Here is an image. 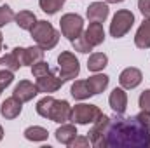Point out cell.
<instances>
[{
    "label": "cell",
    "instance_id": "6da1fadb",
    "mask_svg": "<svg viewBox=\"0 0 150 148\" xmlns=\"http://www.w3.org/2000/svg\"><path fill=\"white\" fill-rule=\"evenodd\" d=\"M87 134L94 148H147L150 143V129L138 115L107 117L101 113Z\"/></svg>",
    "mask_w": 150,
    "mask_h": 148
},
{
    "label": "cell",
    "instance_id": "7a4b0ae2",
    "mask_svg": "<svg viewBox=\"0 0 150 148\" xmlns=\"http://www.w3.org/2000/svg\"><path fill=\"white\" fill-rule=\"evenodd\" d=\"M30 35H32V38L35 40V44L42 51H51L59 42V32H56L54 26L49 21H44V19L42 21L37 19V23L30 30Z\"/></svg>",
    "mask_w": 150,
    "mask_h": 148
},
{
    "label": "cell",
    "instance_id": "3957f363",
    "mask_svg": "<svg viewBox=\"0 0 150 148\" xmlns=\"http://www.w3.org/2000/svg\"><path fill=\"white\" fill-rule=\"evenodd\" d=\"M58 72H59V77L68 82V80H74L79 77L80 73V63L79 59L75 58L74 52L70 51H63L59 56H58Z\"/></svg>",
    "mask_w": 150,
    "mask_h": 148
},
{
    "label": "cell",
    "instance_id": "277c9868",
    "mask_svg": "<svg viewBox=\"0 0 150 148\" xmlns=\"http://www.w3.org/2000/svg\"><path fill=\"white\" fill-rule=\"evenodd\" d=\"M134 25V14L127 9H120L113 14L110 23V35L113 38H122Z\"/></svg>",
    "mask_w": 150,
    "mask_h": 148
},
{
    "label": "cell",
    "instance_id": "5b68a950",
    "mask_svg": "<svg viewBox=\"0 0 150 148\" xmlns=\"http://www.w3.org/2000/svg\"><path fill=\"white\" fill-rule=\"evenodd\" d=\"M59 28H61L63 37H67L72 42V40H75L77 37H80V35L84 33V19H82V16H79V14L68 12V14L61 16V19H59Z\"/></svg>",
    "mask_w": 150,
    "mask_h": 148
},
{
    "label": "cell",
    "instance_id": "8992f818",
    "mask_svg": "<svg viewBox=\"0 0 150 148\" xmlns=\"http://www.w3.org/2000/svg\"><path fill=\"white\" fill-rule=\"evenodd\" d=\"M101 113L103 111L100 110V106H96V105L80 103V105H75L74 108H72L70 120L74 124H79V125H87V124H93L94 120H98V117Z\"/></svg>",
    "mask_w": 150,
    "mask_h": 148
},
{
    "label": "cell",
    "instance_id": "52a82bcc",
    "mask_svg": "<svg viewBox=\"0 0 150 148\" xmlns=\"http://www.w3.org/2000/svg\"><path fill=\"white\" fill-rule=\"evenodd\" d=\"M44 52L38 45H32V47H14L12 49V54L16 56V59L19 61L21 66H32L35 65L37 61H42L44 59Z\"/></svg>",
    "mask_w": 150,
    "mask_h": 148
},
{
    "label": "cell",
    "instance_id": "ba28073f",
    "mask_svg": "<svg viewBox=\"0 0 150 148\" xmlns=\"http://www.w3.org/2000/svg\"><path fill=\"white\" fill-rule=\"evenodd\" d=\"M72 117V106L67 99H54L51 105V110L47 113V118L56 122V124H65Z\"/></svg>",
    "mask_w": 150,
    "mask_h": 148
},
{
    "label": "cell",
    "instance_id": "9c48e42d",
    "mask_svg": "<svg viewBox=\"0 0 150 148\" xmlns=\"http://www.w3.org/2000/svg\"><path fill=\"white\" fill-rule=\"evenodd\" d=\"M65 84V80L58 75H54L52 72H49L44 77H38L37 78V89L38 92H44V94H52L56 91L61 89V85Z\"/></svg>",
    "mask_w": 150,
    "mask_h": 148
},
{
    "label": "cell",
    "instance_id": "30bf717a",
    "mask_svg": "<svg viewBox=\"0 0 150 148\" xmlns=\"http://www.w3.org/2000/svg\"><path fill=\"white\" fill-rule=\"evenodd\" d=\"M143 80V73L134 68V66H129L126 70H122L119 75V84L122 89H136Z\"/></svg>",
    "mask_w": 150,
    "mask_h": 148
},
{
    "label": "cell",
    "instance_id": "8fae6325",
    "mask_svg": "<svg viewBox=\"0 0 150 148\" xmlns=\"http://www.w3.org/2000/svg\"><path fill=\"white\" fill-rule=\"evenodd\" d=\"M37 94H38L37 84H32L30 80H19V84H16V87L12 91V96L18 98L21 103L32 101Z\"/></svg>",
    "mask_w": 150,
    "mask_h": 148
},
{
    "label": "cell",
    "instance_id": "7c38bea8",
    "mask_svg": "<svg viewBox=\"0 0 150 148\" xmlns=\"http://www.w3.org/2000/svg\"><path fill=\"white\" fill-rule=\"evenodd\" d=\"M21 110H23V103H21L18 98H14V96L7 98V99L0 105V115H2L4 118H7V120L18 118V117L21 115Z\"/></svg>",
    "mask_w": 150,
    "mask_h": 148
},
{
    "label": "cell",
    "instance_id": "4fadbf2b",
    "mask_svg": "<svg viewBox=\"0 0 150 148\" xmlns=\"http://www.w3.org/2000/svg\"><path fill=\"white\" fill-rule=\"evenodd\" d=\"M108 105L115 113H124L127 108V92L122 87H115L108 96Z\"/></svg>",
    "mask_w": 150,
    "mask_h": 148
},
{
    "label": "cell",
    "instance_id": "5bb4252c",
    "mask_svg": "<svg viewBox=\"0 0 150 148\" xmlns=\"http://www.w3.org/2000/svg\"><path fill=\"white\" fill-rule=\"evenodd\" d=\"M84 35L87 38V42L93 45V47H98L105 42V30H103V25L101 23H96V21H91L89 26L86 28Z\"/></svg>",
    "mask_w": 150,
    "mask_h": 148
},
{
    "label": "cell",
    "instance_id": "9a60e30c",
    "mask_svg": "<svg viewBox=\"0 0 150 148\" xmlns=\"http://www.w3.org/2000/svg\"><path fill=\"white\" fill-rule=\"evenodd\" d=\"M108 12H110V9H108L107 4H103V2H93V4H89V7L86 11V16H87L89 21L103 23V21H107Z\"/></svg>",
    "mask_w": 150,
    "mask_h": 148
},
{
    "label": "cell",
    "instance_id": "2e32d148",
    "mask_svg": "<svg viewBox=\"0 0 150 148\" xmlns=\"http://www.w3.org/2000/svg\"><path fill=\"white\" fill-rule=\"evenodd\" d=\"M134 45L138 49H150V19L145 18L140 25L136 35H134Z\"/></svg>",
    "mask_w": 150,
    "mask_h": 148
},
{
    "label": "cell",
    "instance_id": "e0dca14e",
    "mask_svg": "<svg viewBox=\"0 0 150 148\" xmlns=\"http://www.w3.org/2000/svg\"><path fill=\"white\" fill-rule=\"evenodd\" d=\"M54 134H56V140H58L61 145H67V147H68L75 138H77L79 132H77L75 124H67V122H65V124H61V127L56 129Z\"/></svg>",
    "mask_w": 150,
    "mask_h": 148
},
{
    "label": "cell",
    "instance_id": "ac0fdd59",
    "mask_svg": "<svg viewBox=\"0 0 150 148\" xmlns=\"http://www.w3.org/2000/svg\"><path fill=\"white\" fill-rule=\"evenodd\" d=\"M86 82H87L89 91L93 92V96H96V94L103 92V91L108 87L110 77L105 75V73H96V75H93V77H89V78H86Z\"/></svg>",
    "mask_w": 150,
    "mask_h": 148
},
{
    "label": "cell",
    "instance_id": "d6986e66",
    "mask_svg": "<svg viewBox=\"0 0 150 148\" xmlns=\"http://www.w3.org/2000/svg\"><path fill=\"white\" fill-rule=\"evenodd\" d=\"M14 21H16V25L21 28V30H32L33 28V25L37 23V16L32 12V11H19L16 16H14Z\"/></svg>",
    "mask_w": 150,
    "mask_h": 148
},
{
    "label": "cell",
    "instance_id": "ffe728a7",
    "mask_svg": "<svg viewBox=\"0 0 150 148\" xmlns=\"http://www.w3.org/2000/svg\"><path fill=\"white\" fill-rule=\"evenodd\" d=\"M107 65H108V56L103 54V52H94L87 59V70L89 72H94V73L101 72Z\"/></svg>",
    "mask_w": 150,
    "mask_h": 148
},
{
    "label": "cell",
    "instance_id": "44dd1931",
    "mask_svg": "<svg viewBox=\"0 0 150 148\" xmlns=\"http://www.w3.org/2000/svg\"><path fill=\"white\" fill-rule=\"evenodd\" d=\"M70 94L74 96L75 99H80V101L93 96V92L89 91V85H87L86 80H75L72 84V87H70Z\"/></svg>",
    "mask_w": 150,
    "mask_h": 148
},
{
    "label": "cell",
    "instance_id": "7402d4cb",
    "mask_svg": "<svg viewBox=\"0 0 150 148\" xmlns=\"http://www.w3.org/2000/svg\"><path fill=\"white\" fill-rule=\"evenodd\" d=\"M23 134H25V138H26L28 141H33V143H37V141H45V140L49 138L47 129H45V127H40V125H30V127H26Z\"/></svg>",
    "mask_w": 150,
    "mask_h": 148
},
{
    "label": "cell",
    "instance_id": "603a6c76",
    "mask_svg": "<svg viewBox=\"0 0 150 148\" xmlns=\"http://www.w3.org/2000/svg\"><path fill=\"white\" fill-rule=\"evenodd\" d=\"M38 5H40L42 12L52 16L65 5V0H38Z\"/></svg>",
    "mask_w": 150,
    "mask_h": 148
},
{
    "label": "cell",
    "instance_id": "cb8c5ba5",
    "mask_svg": "<svg viewBox=\"0 0 150 148\" xmlns=\"http://www.w3.org/2000/svg\"><path fill=\"white\" fill-rule=\"evenodd\" d=\"M19 68H21V65H19V61L16 59V56H14L12 52H9V54H5V56L0 58V70L16 72V70H19Z\"/></svg>",
    "mask_w": 150,
    "mask_h": 148
},
{
    "label": "cell",
    "instance_id": "d4e9b609",
    "mask_svg": "<svg viewBox=\"0 0 150 148\" xmlns=\"http://www.w3.org/2000/svg\"><path fill=\"white\" fill-rule=\"evenodd\" d=\"M72 45H74L75 51H79V52H82V54H89V52L93 51V45L87 42V38H86L84 33H82L80 37H77L75 40H72Z\"/></svg>",
    "mask_w": 150,
    "mask_h": 148
},
{
    "label": "cell",
    "instance_id": "484cf974",
    "mask_svg": "<svg viewBox=\"0 0 150 148\" xmlns=\"http://www.w3.org/2000/svg\"><path fill=\"white\" fill-rule=\"evenodd\" d=\"M54 103V98L52 96H45V98H42L40 101L37 103V106H35V110L40 117H44V118H47V113L51 110V105Z\"/></svg>",
    "mask_w": 150,
    "mask_h": 148
},
{
    "label": "cell",
    "instance_id": "4316f807",
    "mask_svg": "<svg viewBox=\"0 0 150 148\" xmlns=\"http://www.w3.org/2000/svg\"><path fill=\"white\" fill-rule=\"evenodd\" d=\"M14 11L9 7V5H0V28L2 26H5V25H9L12 19H14Z\"/></svg>",
    "mask_w": 150,
    "mask_h": 148
},
{
    "label": "cell",
    "instance_id": "83f0119b",
    "mask_svg": "<svg viewBox=\"0 0 150 148\" xmlns=\"http://www.w3.org/2000/svg\"><path fill=\"white\" fill-rule=\"evenodd\" d=\"M51 72V68H49V63H45L44 59L42 61H37L35 65H32V75L38 78V77H44V75H47Z\"/></svg>",
    "mask_w": 150,
    "mask_h": 148
},
{
    "label": "cell",
    "instance_id": "f1b7e54d",
    "mask_svg": "<svg viewBox=\"0 0 150 148\" xmlns=\"http://www.w3.org/2000/svg\"><path fill=\"white\" fill-rule=\"evenodd\" d=\"M138 106L145 111H150V89H145L138 98Z\"/></svg>",
    "mask_w": 150,
    "mask_h": 148
},
{
    "label": "cell",
    "instance_id": "f546056e",
    "mask_svg": "<svg viewBox=\"0 0 150 148\" xmlns=\"http://www.w3.org/2000/svg\"><path fill=\"white\" fill-rule=\"evenodd\" d=\"M89 145H91V141H89L87 136H79V134H77V138H75L68 147L70 148H87Z\"/></svg>",
    "mask_w": 150,
    "mask_h": 148
},
{
    "label": "cell",
    "instance_id": "4dcf8cb0",
    "mask_svg": "<svg viewBox=\"0 0 150 148\" xmlns=\"http://www.w3.org/2000/svg\"><path fill=\"white\" fill-rule=\"evenodd\" d=\"M138 9L143 14V18L150 19V0H138Z\"/></svg>",
    "mask_w": 150,
    "mask_h": 148
},
{
    "label": "cell",
    "instance_id": "1f68e13d",
    "mask_svg": "<svg viewBox=\"0 0 150 148\" xmlns=\"http://www.w3.org/2000/svg\"><path fill=\"white\" fill-rule=\"evenodd\" d=\"M120 2H124V0H107V4H120Z\"/></svg>",
    "mask_w": 150,
    "mask_h": 148
},
{
    "label": "cell",
    "instance_id": "d6a6232c",
    "mask_svg": "<svg viewBox=\"0 0 150 148\" xmlns=\"http://www.w3.org/2000/svg\"><path fill=\"white\" fill-rule=\"evenodd\" d=\"M2 140H4V127L0 125V141H2Z\"/></svg>",
    "mask_w": 150,
    "mask_h": 148
},
{
    "label": "cell",
    "instance_id": "836d02e7",
    "mask_svg": "<svg viewBox=\"0 0 150 148\" xmlns=\"http://www.w3.org/2000/svg\"><path fill=\"white\" fill-rule=\"evenodd\" d=\"M2 44H4V35H2V32H0V51H2Z\"/></svg>",
    "mask_w": 150,
    "mask_h": 148
},
{
    "label": "cell",
    "instance_id": "e575fe53",
    "mask_svg": "<svg viewBox=\"0 0 150 148\" xmlns=\"http://www.w3.org/2000/svg\"><path fill=\"white\" fill-rule=\"evenodd\" d=\"M2 91H4V87H2V84H0V96H2Z\"/></svg>",
    "mask_w": 150,
    "mask_h": 148
}]
</instances>
